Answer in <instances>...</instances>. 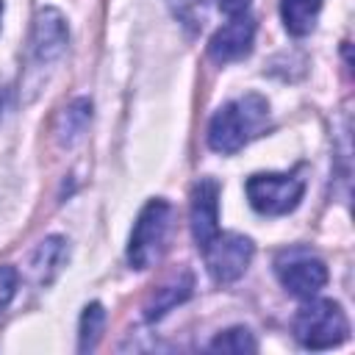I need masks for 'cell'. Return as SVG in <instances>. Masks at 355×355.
<instances>
[{"label":"cell","instance_id":"cell-12","mask_svg":"<svg viewBox=\"0 0 355 355\" xmlns=\"http://www.w3.org/2000/svg\"><path fill=\"white\" fill-rule=\"evenodd\" d=\"M322 0H280V17L291 36H305L313 31Z\"/></svg>","mask_w":355,"mask_h":355},{"label":"cell","instance_id":"cell-14","mask_svg":"<svg viewBox=\"0 0 355 355\" xmlns=\"http://www.w3.org/2000/svg\"><path fill=\"white\" fill-rule=\"evenodd\" d=\"M103 324H105V311L100 302H92L83 308V316H80V338H78V349L80 352H92L100 341V333H103Z\"/></svg>","mask_w":355,"mask_h":355},{"label":"cell","instance_id":"cell-11","mask_svg":"<svg viewBox=\"0 0 355 355\" xmlns=\"http://www.w3.org/2000/svg\"><path fill=\"white\" fill-rule=\"evenodd\" d=\"M64 258H67V241H64L61 236L44 239V241L36 247V252L31 255V272H33V277H36L39 283H50L53 275L61 269Z\"/></svg>","mask_w":355,"mask_h":355},{"label":"cell","instance_id":"cell-5","mask_svg":"<svg viewBox=\"0 0 355 355\" xmlns=\"http://www.w3.org/2000/svg\"><path fill=\"white\" fill-rule=\"evenodd\" d=\"M305 194V180L297 175H277V172H263L252 175L247 180V200L258 214L266 216H283L300 205Z\"/></svg>","mask_w":355,"mask_h":355},{"label":"cell","instance_id":"cell-7","mask_svg":"<svg viewBox=\"0 0 355 355\" xmlns=\"http://www.w3.org/2000/svg\"><path fill=\"white\" fill-rule=\"evenodd\" d=\"M67 22L55 8H42L33 19V33H31V64L33 67H47L58 61L67 50Z\"/></svg>","mask_w":355,"mask_h":355},{"label":"cell","instance_id":"cell-9","mask_svg":"<svg viewBox=\"0 0 355 355\" xmlns=\"http://www.w3.org/2000/svg\"><path fill=\"white\" fill-rule=\"evenodd\" d=\"M252 39H255V22L252 17L247 14H239V17H230L208 42V55L216 61V64H227V61H236V58H244L252 47Z\"/></svg>","mask_w":355,"mask_h":355},{"label":"cell","instance_id":"cell-4","mask_svg":"<svg viewBox=\"0 0 355 355\" xmlns=\"http://www.w3.org/2000/svg\"><path fill=\"white\" fill-rule=\"evenodd\" d=\"M275 275L283 288L300 300L316 297L327 283L324 261L308 247H286L275 255Z\"/></svg>","mask_w":355,"mask_h":355},{"label":"cell","instance_id":"cell-2","mask_svg":"<svg viewBox=\"0 0 355 355\" xmlns=\"http://www.w3.org/2000/svg\"><path fill=\"white\" fill-rule=\"evenodd\" d=\"M294 336L308 349H330L347 341L349 322L338 302L308 297V302L294 316Z\"/></svg>","mask_w":355,"mask_h":355},{"label":"cell","instance_id":"cell-16","mask_svg":"<svg viewBox=\"0 0 355 355\" xmlns=\"http://www.w3.org/2000/svg\"><path fill=\"white\" fill-rule=\"evenodd\" d=\"M17 283H19V275L14 266H0V313L8 308V302L14 300L17 294Z\"/></svg>","mask_w":355,"mask_h":355},{"label":"cell","instance_id":"cell-10","mask_svg":"<svg viewBox=\"0 0 355 355\" xmlns=\"http://www.w3.org/2000/svg\"><path fill=\"white\" fill-rule=\"evenodd\" d=\"M191 288H194V277H191L189 272H178V275H172V277H169L161 288H155V294L147 300V305H144V316H147L150 322L161 319V316L169 313L175 305L186 302V300L191 297Z\"/></svg>","mask_w":355,"mask_h":355},{"label":"cell","instance_id":"cell-1","mask_svg":"<svg viewBox=\"0 0 355 355\" xmlns=\"http://www.w3.org/2000/svg\"><path fill=\"white\" fill-rule=\"evenodd\" d=\"M269 125V105L261 94L250 92L244 97H236L225 103L208 125V147L214 153L230 155L241 150L250 139L261 136Z\"/></svg>","mask_w":355,"mask_h":355},{"label":"cell","instance_id":"cell-3","mask_svg":"<svg viewBox=\"0 0 355 355\" xmlns=\"http://www.w3.org/2000/svg\"><path fill=\"white\" fill-rule=\"evenodd\" d=\"M169 227H172V205L166 200H150L133 225L128 244V263L133 269H150L166 250Z\"/></svg>","mask_w":355,"mask_h":355},{"label":"cell","instance_id":"cell-8","mask_svg":"<svg viewBox=\"0 0 355 355\" xmlns=\"http://www.w3.org/2000/svg\"><path fill=\"white\" fill-rule=\"evenodd\" d=\"M219 233V186L211 178H202L191 189V236L202 250Z\"/></svg>","mask_w":355,"mask_h":355},{"label":"cell","instance_id":"cell-6","mask_svg":"<svg viewBox=\"0 0 355 355\" xmlns=\"http://www.w3.org/2000/svg\"><path fill=\"white\" fill-rule=\"evenodd\" d=\"M252 241L241 233H216L205 247H202V255H205V266L214 277V283L219 286H227L233 280H239L250 261H252Z\"/></svg>","mask_w":355,"mask_h":355},{"label":"cell","instance_id":"cell-15","mask_svg":"<svg viewBox=\"0 0 355 355\" xmlns=\"http://www.w3.org/2000/svg\"><path fill=\"white\" fill-rule=\"evenodd\" d=\"M211 352H255L258 344L252 338V333L247 327H230L225 333H219L211 344H208Z\"/></svg>","mask_w":355,"mask_h":355},{"label":"cell","instance_id":"cell-18","mask_svg":"<svg viewBox=\"0 0 355 355\" xmlns=\"http://www.w3.org/2000/svg\"><path fill=\"white\" fill-rule=\"evenodd\" d=\"M0 14H3V0H0Z\"/></svg>","mask_w":355,"mask_h":355},{"label":"cell","instance_id":"cell-17","mask_svg":"<svg viewBox=\"0 0 355 355\" xmlns=\"http://www.w3.org/2000/svg\"><path fill=\"white\" fill-rule=\"evenodd\" d=\"M219 8H222L227 17H239V14H247L250 0H219Z\"/></svg>","mask_w":355,"mask_h":355},{"label":"cell","instance_id":"cell-13","mask_svg":"<svg viewBox=\"0 0 355 355\" xmlns=\"http://www.w3.org/2000/svg\"><path fill=\"white\" fill-rule=\"evenodd\" d=\"M89 116H92V105L89 100H75L69 108H64L61 114V125H58V136L64 144H72L75 139L83 136L86 125H89Z\"/></svg>","mask_w":355,"mask_h":355}]
</instances>
